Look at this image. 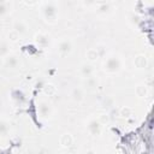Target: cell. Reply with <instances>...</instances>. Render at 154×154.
Masks as SVG:
<instances>
[{
	"label": "cell",
	"instance_id": "cell-3",
	"mask_svg": "<svg viewBox=\"0 0 154 154\" xmlns=\"http://www.w3.org/2000/svg\"><path fill=\"white\" fill-rule=\"evenodd\" d=\"M59 49H60L61 52H70V49H71V45H70V42H67V41H63V42L60 43Z\"/></svg>",
	"mask_w": 154,
	"mask_h": 154
},
{
	"label": "cell",
	"instance_id": "cell-4",
	"mask_svg": "<svg viewBox=\"0 0 154 154\" xmlns=\"http://www.w3.org/2000/svg\"><path fill=\"white\" fill-rule=\"evenodd\" d=\"M7 12V4L5 1H0V16Z\"/></svg>",
	"mask_w": 154,
	"mask_h": 154
},
{
	"label": "cell",
	"instance_id": "cell-1",
	"mask_svg": "<svg viewBox=\"0 0 154 154\" xmlns=\"http://www.w3.org/2000/svg\"><path fill=\"white\" fill-rule=\"evenodd\" d=\"M119 67H120V61H119V59L116 58V57L109 58V59L106 61V64H105V69H107L108 71H117Z\"/></svg>",
	"mask_w": 154,
	"mask_h": 154
},
{
	"label": "cell",
	"instance_id": "cell-2",
	"mask_svg": "<svg viewBox=\"0 0 154 154\" xmlns=\"http://www.w3.org/2000/svg\"><path fill=\"white\" fill-rule=\"evenodd\" d=\"M45 13H46V17H47V18L52 19V18L55 17V14H57V10H55L52 5H47V6L45 7Z\"/></svg>",
	"mask_w": 154,
	"mask_h": 154
}]
</instances>
